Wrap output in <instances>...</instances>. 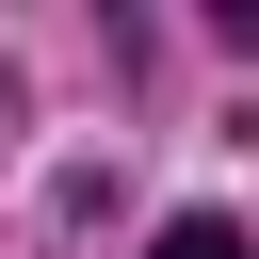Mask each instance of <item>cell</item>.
Instances as JSON below:
<instances>
[{
	"instance_id": "cell-1",
	"label": "cell",
	"mask_w": 259,
	"mask_h": 259,
	"mask_svg": "<svg viewBox=\"0 0 259 259\" xmlns=\"http://www.w3.org/2000/svg\"><path fill=\"white\" fill-rule=\"evenodd\" d=\"M162 259H243V227H227V210H194V227H162Z\"/></svg>"
}]
</instances>
